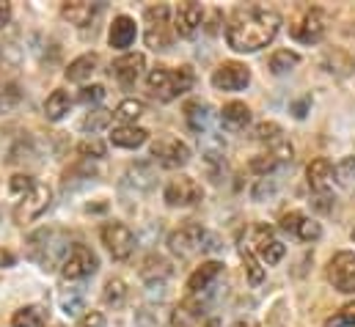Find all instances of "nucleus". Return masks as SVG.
Returning <instances> with one entry per match:
<instances>
[{
	"label": "nucleus",
	"instance_id": "f257e3e1",
	"mask_svg": "<svg viewBox=\"0 0 355 327\" xmlns=\"http://www.w3.org/2000/svg\"><path fill=\"white\" fill-rule=\"evenodd\" d=\"M281 28V17L275 8L267 6H243L232 14L229 25H226V42L234 53H259L267 47Z\"/></svg>",
	"mask_w": 355,
	"mask_h": 327
},
{
	"label": "nucleus",
	"instance_id": "f03ea898",
	"mask_svg": "<svg viewBox=\"0 0 355 327\" xmlns=\"http://www.w3.org/2000/svg\"><path fill=\"white\" fill-rule=\"evenodd\" d=\"M69 234L61 229H39L28 237V256L36 261L42 269L61 267L64 258L69 256Z\"/></svg>",
	"mask_w": 355,
	"mask_h": 327
},
{
	"label": "nucleus",
	"instance_id": "7ed1b4c3",
	"mask_svg": "<svg viewBox=\"0 0 355 327\" xmlns=\"http://www.w3.org/2000/svg\"><path fill=\"white\" fill-rule=\"evenodd\" d=\"M193 82H196V72H193V67H187V64H184V67H177V69L157 67V69H152L149 78H146L149 91H152L160 102H174L177 96L187 94V91L193 88Z\"/></svg>",
	"mask_w": 355,
	"mask_h": 327
},
{
	"label": "nucleus",
	"instance_id": "20e7f679",
	"mask_svg": "<svg viewBox=\"0 0 355 327\" xmlns=\"http://www.w3.org/2000/svg\"><path fill=\"white\" fill-rule=\"evenodd\" d=\"M50 204H53V190H50L47 184L36 182L33 190L17 201V206H14V223H17V226H25V223L42 218V215L50 209Z\"/></svg>",
	"mask_w": 355,
	"mask_h": 327
},
{
	"label": "nucleus",
	"instance_id": "39448f33",
	"mask_svg": "<svg viewBox=\"0 0 355 327\" xmlns=\"http://www.w3.org/2000/svg\"><path fill=\"white\" fill-rule=\"evenodd\" d=\"M171 8L166 3L149 6L146 8V44L157 53V50H168L171 47V22H168Z\"/></svg>",
	"mask_w": 355,
	"mask_h": 327
},
{
	"label": "nucleus",
	"instance_id": "423d86ee",
	"mask_svg": "<svg viewBox=\"0 0 355 327\" xmlns=\"http://www.w3.org/2000/svg\"><path fill=\"white\" fill-rule=\"evenodd\" d=\"M96 267H99L96 253L86 245H75L69 250V256L64 258V264H61V275L67 281H83V278L96 272Z\"/></svg>",
	"mask_w": 355,
	"mask_h": 327
},
{
	"label": "nucleus",
	"instance_id": "0eeeda50",
	"mask_svg": "<svg viewBox=\"0 0 355 327\" xmlns=\"http://www.w3.org/2000/svg\"><path fill=\"white\" fill-rule=\"evenodd\" d=\"M328 281L334 283L336 292L355 294V253L342 250L328 261Z\"/></svg>",
	"mask_w": 355,
	"mask_h": 327
},
{
	"label": "nucleus",
	"instance_id": "6e6552de",
	"mask_svg": "<svg viewBox=\"0 0 355 327\" xmlns=\"http://www.w3.org/2000/svg\"><path fill=\"white\" fill-rule=\"evenodd\" d=\"M152 157L163 168H182V165L190 163V149L184 141H179L174 135H160L152 143Z\"/></svg>",
	"mask_w": 355,
	"mask_h": 327
},
{
	"label": "nucleus",
	"instance_id": "1a4fd4ad",
	"mask_svg": "<svg viewBox=\"0 0 355 327\" xmlns=\"http://www.w3.org/2000/svg\"><path fill=\"white\" fill-rule=\"evenodd\" d=\"M328 30V17L322 8H309L292 28V36L300 42V44H320L322 36Z\"/></svg>",
	"mask_w": 355,
	"mask_h": 327
},
{
	"label": "nucleus",
	"instance_id": "9d476101",
	"mask_svg": "<svg viewBox=\"0 0 355 327\" xmlns=\"http://www.w3.org/2000/svg\"><path fill=\"white\" fill-rule=\"evenodd\" d=\"M102 245L110 250L113 258L124 261L135 250V234L124 223H105L102 226Z\"/></svg>",
	"mask_w": 355,
	"mask_h": 327
},
{
	"label": "nucleus",
	"instance_id": "9b49d317",
	"mask_svg": "<svg viewBox=\"0 0 355 327\" xmlns=\"http://www.w3.org/2000/svg\"><path fill=\"white\" fill-rule=\"evenodd\" d=\"M204 240H207V231L198 223H184V226H179L177 231L168 237V247H171V253L187 258V256L204 250Z\"/></svg>",
	"mask_w": 355,
	"mask_h": 327
},
{
	"label": "nucleus",
	"instance_id": "f8f14e48",
	"mask_svg": "<svg viewBox=\"0 0 355 327\" xmlns=\"http://www.w3.org/2000/svg\"><path fill=\"white\" fill-rule=\"evenodd\" d=\"M163 195H166V204L168 206H193V204L201 201L204 190H201V184L193 176H177V179H171L166 184V193Z\"/></svg>",
	"mask_w": 355,
	"mask_h": 327
},
{
	"label": "nucleus",
	"instance_id": "ddd939ff",
	"mask_svg": "<svg viewBox=\"0 0 355 327\" xmlns=\"http://www.w3.org/2000/svg\"><path fill=\"white\" fill-rule=\"evenodd\" d=\"M251 82V69L240 61H226L212 72V85L218 91H243Z\"/></svg>",
	"mask_w": 355,
	"mask_h": 327
},
{
	"label": "nucleus",
	"instance_id": "4468645a",
	"mask_svg": "<svg viewBox=\"0 0 355 327\" xmlns=\"http://www.w3.org/2000/svg\"><path fill=\"white\" fill-rule=\"evenodd\" d=\"M281 229L289 231V234H295V237L303 240V242H317V240L322 237V226H320L317 220L300 215V212H286V215L281 218Z\"/></svg>",
	"mask_w": 355,
	"mask_h": 327
},
{
	"label": "nucleus",
	"instance_id": "2eb2a0df",
	"mask_svg": "<svg viewBox=\"0 0 355 327\" xmlns=\"http://www.w3.org/2000/svg\"><path fill=\"white\" fill-rule=\"evenodd\" d=\"M201 19H204L201 3H193V0L179 3L177 11H174V30H177L179 36L190 39V36H196V30L201 28Z\"/></svg>",
	"mask_w": 355,
	"mask_h": 327
},
{
	"label": "nucleus",
	"instance_id": "dca6fc26",
	"mask_svg": "<svg viewBox=\"0 0 355 327\" xmlns=\"http://www.w3.org/2000/svg\"><path fill=\"white\" fill-rule=\"evenodd\" d=\"M144 67H146V61H144V55L141 53H127V55H121V58H116L113 61V78L121 82V85H135L138 78H141V72H144Z\"/></svg>",
	"mask_w": 355,
	"mask_h": 327
},
{
	"label": "nucleus",
	"instance_id": "f3484780",
	"mask_svg": "<svg viewBox=\"0 0 355 327\" xmlns=\"http://www.w3.org/2000/svg\"><path fill=\"white\" fill-rule=\"evenodd\" d=\"M254 245H257V253H259V258H262L265 264H278V261L286 256L284 242H278V240L272 237V229H267V226H259V229L254 231Z\"/></svg>",
	"mask_w": 355,
	"mask_h": 327
},
{
	"label": "nucleus",
	"instance_id": "a211bd4d",
	"mask_svg": "<svg viewBox=\"0 0 355 327\" xmlns=\"http://www.w3.org/2000/svg\"><path fill=\"white\" fill-rule=\"evenodd\" d=\"M306 179H309V187H311L317 195H325V193L334 187V163L325 160V157L311 160L309 168H306Z\"/></svg>",
	"mask_w": 355,
	"mask_h": 327
},
{
	"label": "nucleus",
	"instance_id": "6ab92c4d",
	"mask_svg": "<svg viewBox=\"0 0 355 327\" xmlns=\"http://www.w3.org/2000/svg\"><path fill=\"white\" fill-rule=\"evenodd\" d=\"M223 272V264L220 261H204L201 267L193 269V275L187 278V292L190 294H201V292H209L212 283L220 278Z\"/></svg>",
	"mask_w": 355,
	"mask_h": 327
},
{
	"label": "nucleus",
	"instance_id": "aec40b11",
	"mask_svg": "<svg viewBox=\"0 0 355 327\" xmlns=\"http://www.w3.org/2000/svg\"><path fill=\"white\" fill-rule=\"evenodd\" d=\"M99 11H102V6L99 3H89V0H72V3H64L61 6V17L69 25H78V28L91 25Z\"/></svg>",
	"mask_w": 355,
	"mask_h": 327
},
{
	"label": "nucleus",
	"instance_id": "412c9836",
	"mask_svg": "<svg viewBox=\"0 0 355 327\" xmlns=\"http://www.w3.org/2000/svg\"><path fill=\"white\" fill-rule=\"evenodd\" d=\"M135 33H138L135 19H132V17H127V14H121V17H116V19H113L110 33H107V42H110V47H113V50H127V47H132Z\"/></svg>",
	"mask_w": 355,
	"mask_h": 327
},
{
	"label": "nucleus",
	"instance_id": "4be33fe9",
	"mask_svg": "<svg viewBox=\"0 0 355 327\" xmlns=\"http://www.w3.org/2000/svg\"><path fill=\"white\" fill-rule=\"evenodd\" d=\"M184 121H187V127H190L198 138L207 135V130H209V124H212L209 105H204V102H187V105H184Z\"/></svg>",
	"mask_w": 355,
	"mask_h": 327
},
{
	"label": "nucleus",
	"instance_id": "5701e85b",
	"mask_svg": "<svg viewBox=\"0 0 355 327\" xmlns=\"http://www.w3.org/2000/svg\"><path fill=\"white\" fill-rule=\"evenodd\" d=\"M146 138H149V132L144 127H135V124H124V127H116L110 132V141L119 149H138L146 143Z\"/></svg>",
	"mask_w": 355,
	"mask_h": 327
},
{
	"label": "nucleus",
	"instance_id": "b1692460",
	"mask_svg": "<svg viewBox=\"0 0 355 327\" xmlns=\"http://www.w3.org/2000/svg\"><path fill=\"white\" fill-rule=\"evenodd\" d=\"M220 118H223V124L232 127V130H245V127L251 124V110H248L245 102H229V105H223Z\"/></svg>",
	"mask_w": 355,
	"mask_h": 327
},
{
	"label": "nucleus",
	"instance_id": "393cba45",
	"mask_svg": "<svg viewBox=\"0 0 355 327\" xmlns=\"http://www.w3.org/2000/svg\"><path fill=\"white\" fill-rule=\"evenodd\" d=\"M96 64H99V58L94 55V53H86V55H80V58H75L69 67H67V80L69 82H86L96 72Z\"/></svg>",
	"mask_w": 355,
	"mask_h": 327
},
{
	"label": "nucleus",
	"instance_id": "a878e982",
	"mask_svg": "<svg viewBox=\"0 0 355 327\" xmlns=\"http://www.w3.org/2000/svg\"><path fill=\"white\" fill-rule=\"evenodd\" d=\"M69 107H72L69 94H67L64 88H55V91L47 96V102H44V116H47L50 121H61V118L69 113Z\"/></svg>",
	"mask_w": 355,
	"mask_h": 327
},
{
	"label": "nucleus",
	"instance_id": "bb28decb",
	"mask_svg": "<svg viewBox=\"0 0 355 327\" xmlns=\"http://www.w3.org/2000/svg\"><path fill=\"white\" fill-rule=\"evenodd\" d=\"M44 319H47L44 308H39V306H25V308L14 311L11 327H44Z\"/></svg>",
	"mask_w": 355,
	"mask_h": 327
},
{
	"label": "nucleus",
	"instance_id": "cd10ccee",
	"mask_svg": "<svg viewBox=\"0 0 355 327\" xmlns=\"http://www.w3.org/2000/svg\"><path fill=\"white\" fill-rule=\"evenodd\" d=\"M297 64H300V55L292 53V50H278V53L270 55V72H272V75H286V72H292Z\"/></svg>",
	"mask_w": 355,
	"mask_h": 327
},
{
	"label": "nucleus",
	"instance_id": "c85d7f7f",
	"mask_svg": "<svg viewBox=\"0 0 355 327\" xmlns=\"http://www.w3.org/2000/svg\"><path fill=\"white\" fill-rule=\"evenodd\" d=\"M144 113H146V105H144L141 99H124V102L116 107L113 116H116V118L121 121V127H124V124H135Z\"/></svg>",
	"mask_w": 355,
	"mask_h": 327
},
{
	"label": "nucleus",
	"instance_id": "c756f323",
	"mask_svg": "<svg viewBox=\"0 0 355 327\" xmlns=\"http://www.w3.org/2000/svg\"><path fill=\"white\" fill-rule=\"evenodd\" d=\"M102 300H105V306H113V308L124 306V300H127V283L121 278H110L105 283V289H102Z\"/></svg>",
	"mask_w": 355,
	"mask_h": 327
},
{
	"label": "nucleus",
	"instance_id": "7c9ffc66",
	"mask_svg": "<svg viewBox=\"0 0 355 327\" xmlns=\"http://www.w3.org/2000/svg\"><path fill=\"white\" fill-rule=\"evenodd\" d=\"M251 135H254V141L267 143V146H275L278 141H284V130H281L275 121H262V124H257Z\"/></svg>",
	"mask_w": 355,
	"mask_h": 327
},
{
	"label": "nucleus",
	"instance_id": "2f4dec72",
	"mask_svg": "<svg viewBox=\"0 0 355 327\" xmlns=\"http://www.w3.org/2000/svg\"><path fill=\"white\" fill-rule=\"evenodd\" d=\"M141 275H144V278H152V283H155V278L166 281V278L171 275V267H168V261H166V258H160V256H149V258L144 261Z\"/></svg>",
	"mask_w": 355,
	"mask_h": 327
},
{
	"label": "nucleus",
	"instance_id": "473e14b6",
	"mask_svg": "<svg viewBox=\"0 0 355 327\" xmlns=\"http://www.w3.org/2000/svg\"><path fill=\"white\" fill-rule=\"evenodd\" d=\"M83 306H86V294H83V292L69 289V292L61 294V308H64L67 317H78V314L83 311Z\"/></svg>",
	"mask_w": 355,
	"mask_h": 327
},
{
	"label": "nucleus",
	"instance_id": "72a5a7b5",
	"mask_svg": "<svg viewBox=\"0 0 355 327\" xmlns=\"http://www.w3.org/2000/svg\"><path fill=\"white\" fill-rule=\"evenodd\" d=\"M19 99H22V91H19L17 82H3L0 85V113L14 110L19 105Z\"/></svg>",
	"mask_w": 355,
	"mask_h": 327
},
{
	"label": "nucleus",
	"instance_id": "f704fd0d",
	"mask_svg": "<svg viewBox=\"0 0 355 327\" xmlns=\"http://www.w3.org/2000/svg\"><path fill=\"white\" fill-rule=\"evenodd\" d=\"M110 118H113V113H110V110H102V107H99V110H91L89 116L83 118V130L94 135V132L105 130V127L110 124Z\"/></svg>",
	"mask_w": 355,
	"mask_h": 327
},
{
	"label": "nucleus",
	"instance_id": "c9c22d12",
	"mask_svg": "<svg viewBox=\"0 0 355 327\" xmlns=\"http://www.w3.org/2000/svg\"><path fill=\"white\" fill-rule=\"evenodd\" d=\"M334 182H339V184H345V187H350L355 182V157H345V160H339V163L334 165Z\"/></svg>",
	"mask_w": 355,
	"mask_h": 327
},
{
	"label": "nucleus",
	"instance_id": "e433bc0d",
	"mask_svg": "<svg viewBox=\"0 0 355 327\" xmlns=\"http://www.w3.org/2000/svg\"><path fill=\"white\" fill-rule=\"evenodd\" d=\"M322 327H355V303L342 306L331 319H325Z\"/></svg>",
	"mask_w": 355,
	"mask_h": 327
},
{
	"label": "nucleus",
	"instance_id": "4c0bfd02",
	"mask_svg": "<svg viewBox=\"0 0 355 327\" xmlns=\"http://www.w3.org/2000/svg\"><path fill=\"white\" fill-rule=\"evenodd\" d=\"M243 264H245V272H248V281H251L254 286H259V283L265 281V269L259 267V261H257V256H254L251 250H245V247H243Z\"/></svg>",
	"mask_w": 355,
	"mask_h": 327
},
{
	"label": "nucleus",
	"instance_id": "58836bf2",
	"mask_svg": "<svg viewBox=\"0 0 355 327\" xmlns=\"http://www.w3.org/2000/svg\"><path fill=\"white\" fill-rule=\"evenodd\" d=\"M33 179L31 176H25V173H17V176H11V182H8V190H11V195L19 201L22 195H28L31 190H33Z\"/></svg>",
	"mask_w": 355,
	"mask_h": 327
},
{
	"label": "nucleus",
	"instance_id": "ea45409f",
	"mask_svg": "<svg viewBox=\"0 0 355 327\" xmlns=\"http://www.w3.org/2000/svg\"><path fill=\"white\" fill-rule=\"evenodd\" d=\"M78 152L83 154V157H94V160H99V157H105V146L99 143V141H86V143H80L78 146Z\"/></svg>",
	"mask_w": 355,
	"mask_h": 327
},
{
	"label": "nucleus",
	"instance_id": "a19ab883",
	"mask_svg": "<svg viewBox=\"0 0 355 327\" xmlns=\"http://www.w3.org/2000/svg\"><path fill=\"white\" fill-rule=\"evenodd\" d=\"M102 96H105V88H102V85H86V88L80 91V102H83V105H96Z\"/></svg>",
	"mask_w": 355,
	"mask_h": 327
},
{
	"label": "nucleus",
	"instance_id": "79ce46f5",
	"mask_svg": "<svg viewBox=\"0 0 355 327\" xmlns=\"http://www.w3.org/2000/svg\"><path fill=\"white\" fill-rule=\"evenodd\" d=\"M80 327H105V317L99 311H89L86 317H80Z\"/></svg>",
	"mask_w": 355,
	"mask_h": 327
},
{
	"label": "nucleus",
	"instance_id": "37998d69",
	"mask_svg": "<svg viewBox=\"0 0 355 327\" xmlns=\"http://www.w3.org/2000/svg\"><path fill=\"white\" fill-rule=\"evenodd\" d=\"M8 19H11V6L0 0V28H6V25H8Z\"/></svg>",
	"mask_w": 355,
	"mask_h": 327
},
{
	"label": "nucleus",
	"instance_id": "c03bdc74",
	"mask_svg": "<svg viewBox=\"0 0 355 327\" xmlns=\"http://www.w3.org/2000/svg\"><path fill=\"white\" fill-rule=\"evenodd\" d=\"M14 264V256L8 250H0V267H11Z\"/></svg>",
	"mask_w": 355,
	"mask_h": 327
},
{
	"label": "nucleus",
	"instance_id": "a18cd8bd",
	"mask_svg": "<svg viewBox=\"0 0 355 327\" xmlns=\"http://www.w3.org/2000/svg\"><path fill=\"white\" fill-rule=\"evenodd\" d=\"M306 105H309V99H303V102H297V105H295V116H297V118H303V116H306Z\"/></svg>",
	"mask_w": 355,
	"mask_h": 327
},
{
	"label": "nucleus",
	"instance_id": "49530a36",
	"mask_svg": "<svg viewBox=\"0 0 355 327\" xmlns=\"http://www.w3.org/2000/svg\"><path fill=\"white\" fill-rule=\"evenodd\" d=\"M353 240H355V229H353Z\"/></svg>",
	"mask_w": 355,
	"mask_h": 327
},
{
	"label": "nucleus",
	"instance_id": "de8ad7c7",
	"mask_svg": "<svg viewBox=\"0 0 355 327\" xmlns=\"http://www.w3.org/2000/svg\"><path fill=\"white\" fill-rule=\"evenodd\" d=\"M58 327H61V325H58Z\"/></svg>",
	"mask_w": 355,
	"mask_h": 327
}]
</instances>
